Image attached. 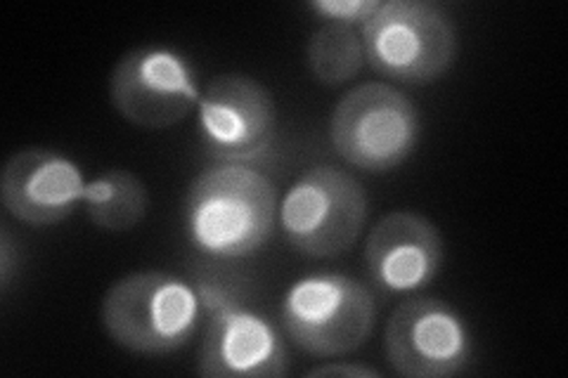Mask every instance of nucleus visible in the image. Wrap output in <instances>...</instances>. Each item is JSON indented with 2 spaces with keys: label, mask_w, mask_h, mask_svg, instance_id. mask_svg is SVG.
<instances>
[{
  "label": "nucleus",
  "mask_w": 568,
  "mask_h": 378,
  "mask_svg": "<svg viewBox=\"0 0 568 378\" xmlns=\"http://www.w3.org/2000/svg\"><path fill=\"white\" fill-rule=\"evenodd\" d=\"M277 211V190L268 175L246 164H219L190 183L183 221L200 254L235 260L265 246Z\"/></svg>",
  "instance_id": "obj_1"
},
{
  "label": "nucleus",
  "mask_w": 568,
  "mask_h": 378,
  "mask_svg": "<svg viewBox=\"0 0 568 378\" xmlns=\"http://www.w3.org/2000/svg\"><path fill=\"white\" fill-rule=\"evenodd\" d=\"M200 294L162 269H140L106 289L100 319L114 344L140 355L185 348L200 327Z\"/></svg>",
  "instance_id": "obj_2"
},
{
  "label": "nucleus",
  "mask_w": 568,
  "mask_h": 378,
  "mask_svg": "<svg viewBox=\"0 0 568 378\" xmlns=\"http://www.w3.org/2000/svg\"><path fill=\"white\" fill-rule=\"evenodd\" d=\"M367 64L398 83L438 81L457 60V24L432 0H384L363 24Z\"/></svg>",
  "instance_id": "obj_3"
},
{
  "label": "nucleus",
  "mask_w": 568,
  "mask_h": 378,
  "mask_svg": "<svg viewBox=\"0 0 568 378\" xmlns=\"http://www.w3.org/2000/svg\"><path fill=\"white\" fill-rule=\"evenodd\" d=\"M282 329L315 357L355 353L375 331L377 300L369 286L342 273L301 277L282 298Z\"/></svg>",
  "instance_id": "obj_4"
},
{
  "label": "nucleus",
  "mask_w": 568,
  "mask_h": 378,
  "mask_svg": "<svg viewBox=\"0 0 568 378\" xmlns=\"http://www.w3.org/2000/svg\"><path fill=\"white\" fill-rule=\"evenodd\" d=\"M419 110L398 88L369 81L336 102L329 119L334 152L367 173H388L410 156L419 142Z\"/></svg>",
  "instance_id": "obj_5"
},
{
  "label": "nucleus",
  "mask_w": 568,
  "mask_h": 378,
  "mask_svg": "<svg viewBox=\"0 0 568 378\" xmlns=\"http://www.w3.org/2000/svg\"><path fill=\"white\" fill-rule=\"evenodd\" d=\"M367 221L365 187L336 166L301 175L280 204L284 237L308 258L342 256L358 242Z\"/></svg>",
  "instance_id": "obj_6"
},
{
  "label": "nucleus",
  "mask_w": 568,
  "mask_h": 378,
  "mask_svg": "<svg viewBox=\"0 0 568 378\" xmlns=\"http://www.w3.org/2000/svg\"><path fill=\"white\" fill-rule=\"evenodd\" d=\"M211 321L197 353V374L209 378H275L290 371V350L271 319L242 308L221 284H200Z\"/></svg>",
  "instance_id": "obj_7"
},
{
  "label": "nucleus",
  "mask_w": 568,
  "mask_h": 378,
  "mask_svg": "<svg viewBox=\"0 0 568 378\" xmlns=\"http://www.w3.org/2000/svg\"><path fill=\"white\" fill-rule=\"evenodd\" d=\"M388 367L405 378H448L474 362V336L467 319L440 298L400 303L384 329Z\"/></svg>",
  "instance_id": "obj_8"
},
{
  "label": "nucleus",
  "mask_w": 568,
  "mask_h": 378,
  "mask_svg": "<svg viewBox=\"0 0 568 378\" xmlns=\"http://www.w3.org/2000/svg\"><path fill=\"white\" fill-rule=\"evenodd\" d=\"M200 98V81L190 60L166 45L129 50L110 76L112 106L138 129H171L190 114Z\"/></svg>",
  "instance_id": "obj_9"
},
{
  "label": "nucleus",
  "mask_w": 568,
  "mask_h": 378,
  "mask_svg": "<svg viewBox=\"0 0 568 378\" xmlns=\"http://www.w3.org/2000/svg\"><path fill=\"white\" fill-rule=\"evenodd\" d=\"M277 110L271 90L252 76L221 74L200 98V142L219 164H254L271 154Z\"/></svg>",
  "instance_id": "obj_10"
},
{
  "label": "nucleus",
  "mask_w": 568,
  "mask_h": 378,
  "mask_svg": "<svg viewBox=\"0 0 568 378\" xmlns=\"http://www.w3.org/2000/svg\"><path fill=\"white\" fill-rule=\"evenodd\" d=\"M83 171L69 156L45 147L17 150L0 175V196L12 218L33 227L67 221L85 200Z\"/></svg>",
  "instance_id": "obj_11"
},
{
  "label": "nucleus",
  "mask_w": 568,
  "mask_h": 378,
  "mask_svg": "<svg viewBox=\"0 0 568 378\" xmlns=\"http://www.w3.org/2000/svg\"><path fill=\"white\" fill-rule=\"evenodd\" d=\"M446 246L440 229L415 211H394L372 227L365 242L367 273L379 289L410 294L440 273Z\"/></svg>",
  "instance_id": "obj_12"
},
{
  "label": "nucleus",
  "mask_w": 568,
  "mask_h": 378,
  "mask_svg": "<svg viewBox=\"0 0 568 378\" xmlns=\"http://www.w3.org/2000/svg\"><path fill=\"white\" fill-rule=\"evenodd\" d=\"M88 218L104 232H129L148 213V187L126 168H110L85 187Z\"/></svg>",
  "instance_id": "obj_13"
},
{
  "label": "nucleus",
  "mask_w": 568,
  "mask_h": 378,
  "mask_svg": "<svg viewBox=\"0 0 568 378\" xmlns=\"http://www.w3.org/2000/svg\"><path fill=\"white\" fill-rule=\"evenodd\" d=\"M306 62L311 74L325 85H342L355 79L365 62L358 31L346 24L323 22L311 33Z\"/></svg>",
  "instance_id": "obj_14"
},
{
  "label": "nucleus",
  "mask_w": 568,
  "mask_h": 378,
  "mask_svg": "<svg viewBox=\"0 0 568 378\" xmlns=\"http://www.w3.org/2000/svg\"><path fill=\"white\" fill-rule=\"evenodd\" d=\"M308 8L325 22L355 29L369 20L372 12L379 8V0H313Z\"/></svg>",
  "instance_id": "obj_15"
},
{
  "label": "nucleus",
  "mask_w": 568,
  "mask_h": 378,
  "mask_svg": "<svg viewBox=\"0 0 568 378\" xmlns=\"http://www.w3.org/2000/svg\"><path fill=\"white\" fill-rule=\"evenodd\" d=\"M308 376H351V378H379L382 371L365 367V365H339V362H332V365H320L315 369L308 371Z\"/></svg>",
  "instance_id": "obj_16"
}]
</instances>
